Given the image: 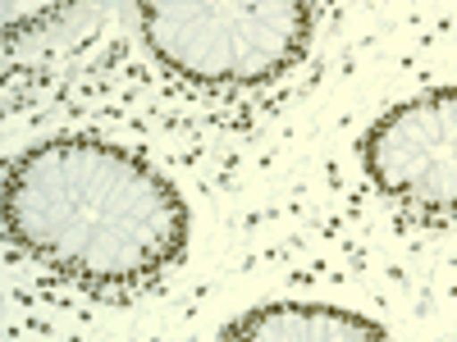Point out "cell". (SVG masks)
Wrapping results in <instances>:
<instances>
[{
	"label": "cell",
	"instance_id": "3957f363",
	"mask_svg": "<svg viewBox=\"0 0 457 342\" xmlns=\"http://www.w3.org/2000/svg\"><path fill=\"white\" fill-rule=\"evenodd\" d=\"M361 169L394 206L457 215V83L379 114L361 137Z\"/></svg>",
	"mask_w": 457,
	"mask_h": 342
},
{
	"label": "cell",
	"instance_id": "277c9868",
	"mask_svg": "<svg viewBox=\"0 0 457 342\" xmlns=\"http://www.w3.org/2000/svg\"><path fill=\"white\" fill-rule=\"evenodd\" d=\"M220 342H394L385 324H375L348 306L325 301H265L238 315Z\"/></svg>",
	"mask_w": 457,
	"mask_h": 342
},
{
	"label": "cell",
	"instance_id": "7a4b0ae2",
	"mask_svg": "<svg viewBox=\"0 0 457 342\" xmlns=\"http://www.w3.org/2000/svg\"><path fill=\"white\" fill-rule=\"evenodd\" d=\"M151 60L197 87H256L307 55L316 10L302 0H151L137 10Z\"/></svg>",
	"mask_w": 457,
	"mask_h": 342
},
{
	"label": "cell",
	"instance_id": "6da1fadb",
	"mask_svg": "<svg viewBox=\"0 0 457 342\" xmlns=\"http://www.w3.org/2000/svg\"><path fill=\"white\" fill-rule=\"evenodd\" d=\"M5 233L69 283L137 288L183 256L187 206L133 151L101 137H51L5 169Z\"/></svg>",
	"mask_w": 457,
	"mask_h": 342
}]
</instances>
